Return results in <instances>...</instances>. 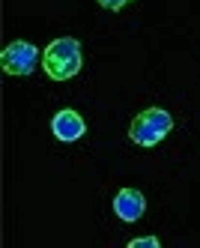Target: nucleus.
<instances>
[{"instance_id":"nucleus-4","label":"nucleus","mask_w":200,"mask_h":248,"mask_svg":"<svg viewBox=\"0 0 200 248\" xmlns=\"http://www.w3.org/2000/svg\"><path fill=\"white\" fill-rule=\"evenodd\" d=\"M51 132L57 140H63V144H72V140H81L87 135V123L78 111H72V108H63L54 114L51 120Z\"/></svg>"},{"instance_id":"nucleus-3","label":"nucleus","mask_w":200,"mask_h":248,"mask_svg":"<svg viewBox=\"0 0 200 248\" xmlns=\"http://www.w3.org/2000/svg\"><path fill=\"white\" fill-rule=\"evenodd\" d=\"M36 60H39V48L27 39H15L3 48V54H0V63H3L6 75H30Z\"/></svg>"},{"instance_id":"nucleus-5","label":"nucleus","mask_w":200,"mask_h":248,"mask_svg":"<svg viewBox=\"0 0 200 248\" xmlns=\"http://www.w3.org/2000/svg\"><path fill=\"white\" fill-rule=\"evenodd\" d=\"M147 209V198L138 191V188H120L117 198H114V212L123 221H138Z\"/></svg>"},{"instance_id":"nucleus-1","label":"nucleus","mask_w":200,"mask_h":248,"mask_svg":"<svg viewBox=\"0 0 200 248\" xmlns=\"http://www.w3.org/2000/svg\"><path fill=\"white\" fill-rule=\"evenodd\" d=\"M81 42L75 36H63V39H54L48 48H45V54H42V69L48 72V78L54 81H69V78H75L81 72Z\"/></svg>"},{"instance_id":"nucleus-7","label":"nucleus","mask_w":200,"mask_h":248,"mask_svg":"<svg viewBox=\"0 0 200 248\" xmlns=\"http://www.w3.org/2000/svg\"><path fill=\"white\" fill-rule=\"evenodd\" d=\"M99 3H102L105 9H111V12H117V9H123V6H129L132 0H99Z\"/></svg>"},{"instance_id":"nucleus-2","label":"nucleus","mask_w":200,"mask_h":248,"mask_svg":"<svg viewBox=\"0 0 200 248\" xmlns=\"http://www.w3.org/2000/svg\"><path fill=\"white\" fill-rule=\"evenodd\" d=\"M170 129H173V117L165 108H147L132 120L129 138L138 147H155L158 140H165L170 135Z\"/></svg>"},{"instance_id":"nucleus-6","label":"nucleus","mask_w":200,"mask_h":248,"mask_svg":"<svg viewBox=\"0 0 200 248\" xmlns=\"http://www.w3.org/2000/svg\"><path fill=\"white\" fill-rule=\"evenodd\" d=\"M161 242L155 236H138V239H129V248H158Z\"/></svg>"}]
</instances>
